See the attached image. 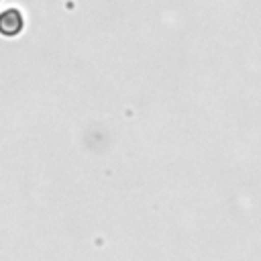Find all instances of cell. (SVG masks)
Returning a JSON list of instances; mask_svg holds the SVG:
<instances>
[{
    "mask_svg": "<svg viewBox=\"0 0 261 261\" xmlns=\"http://www.w3.org/2000/svg\"><path fill=\"white\" fill-rule=\"evenodd\" d=\"M22 29V14L16 8L4 10L0 14V33L2 35H16Z\"/></svg>",
    "mask_w": 261,
    "mask_h": 261,
    "instance_id": "cell-1",
    "label": "cell"
}]
</instances>
